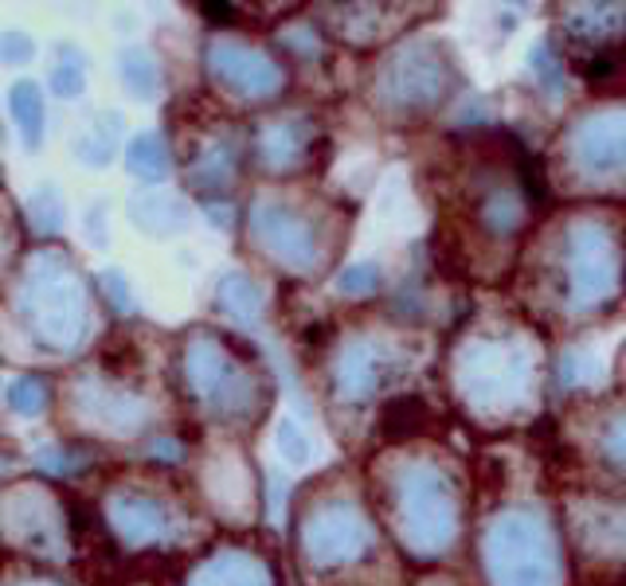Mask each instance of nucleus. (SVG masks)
<instances>
[{
  "label": "nucleus",
  "instance_id": "obj_1",
  "mask_svg": "<svg viewBox=\"0 0 626 586\" xmlns=\"http://www.w3.org/2000/svg\"><path fill=\"white\" fill-rule=\"evenodd\" d=\"M12 117H16L27 149H40V142H44V98H40L36 82L12 87Z\"/></svg>",
  "mask_w": 626,
  "mask_h": 586
},
{
  "label": "nucleus",
  "instance_id": "obj_2",
  "mask_svg": "<svg viewBox=\"0 0 626 586\" xmlns=\"http://www.w3.org/2000/svg\"><path fill=\"white\" fill-rule=\"evenodd\" d=\"M9 403L20 410V415H40V410L47 407V383L40 380V375H27V380L12 383Z\"/></svg>",
  "mask_w": 626,
  "mask_h": 586
},
{
  "label": "nucleus",
  "instance_id": "obj_3",
  "mask_svg": "<svg viewBox=\"0 0 626 586\" xmlns=\"http://www.w3.org/2000/svg\"><path fill=\"white\" fill-rule=\"evenodd\" d=\"M55 90H59V94H67V98L82 90V63L71 55V47L59 55V67H55Z\"/></svg>",
  "mask_w": 626,
  "mask_h": 586
},
{
  "label": "nucleus",
  "instance_id": "obj_4",
  "mask_svg": "<svg viewBox=\"0 0 626 586\" xmlns=\"http://www.w3.org/2000/svg\"><path fill=\"white\" fill-rule=\"evenodd\" d=\"M32 52H36V44L27 36H16V32L0 36V59L4 63H24V59H32Z\"/></svg>",
  "mask_w": 626,
  "mask_h": 586
},
{
  "label": "nucleus",
  "instance_id": "obj_5",
  "mask_svg": "<svg viewBox=\"0 0 626 586\" xmlns=\"http://www.w3.org/2000/svg\"><path fill=\"white\" fill-rule=\"evenodd\" d=\"M200 12H204L212 24H232L235 20V4H200Z\"/></svg>",
  "mask_w": 626,
  "mask_h": 586
}]
</instances>
